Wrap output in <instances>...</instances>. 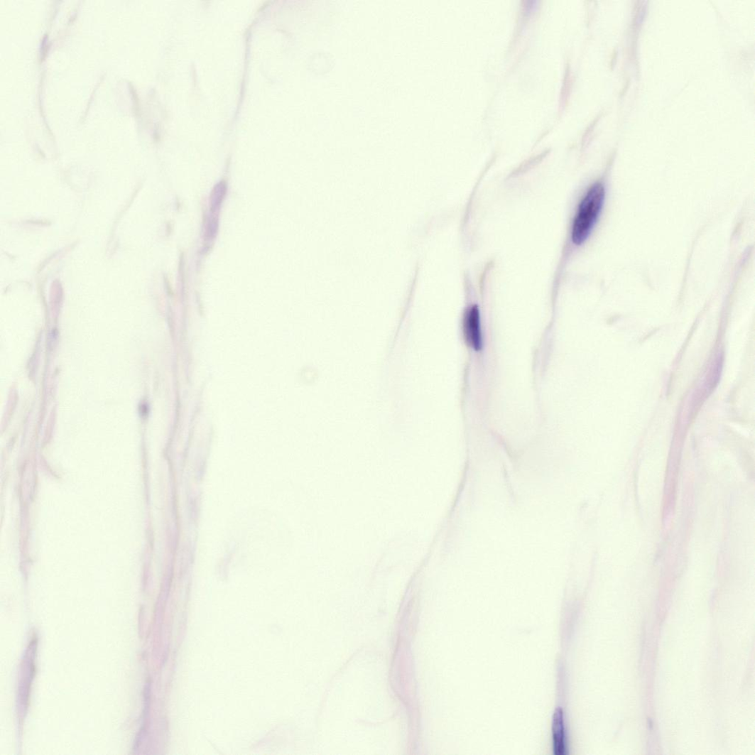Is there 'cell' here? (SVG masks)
I'll return each instance as SVG.
<instances>
[{"mask_svg": "<svg viewBox=\"0 0 755 755\" xmlns=\"http://www.w3.org/2000/svg\"><path fill=\"white\" fill-rule=\"evenodd\" d=\"M604 199V186L598 183L589 189L580 202L572 228V240L575 244H582L587 239L601 214Z\"/></svg>", "mask_w": 755, "mask_h": 755, "instance_id": "obj_1", "label": "cell"}, {"mask_svg": "<svg viewBox=\"0 0 755 755\" xmlns=\"http://www.w3.org/2000/svg\"><path fill=\"white\" fill-rule=\"evenodd\" d=\"M218 226L217 219L212 218L209 221L206 231L207 240H214L217 234Z\"/></svg>", "mask_w": 755, "mask_h": 755, "instance_id": "obj_5", "label": "cell"}, {"mask_svg": "<svg viewBox=\"0 0 755 755\" xmlns=\"http://www.w3.org/2000/svg\"><path fill=\"white\" fill-rule=\"evenodd\" d=\"M464 334L469 344L479 351L482 345L480 314L477 305L468 310L464 318Z\"/></svg>", "mask_w": 755, "mask_h": 755, "instance_id": "obj_3", "label": "cell"}, {"mask_svg": "<svg viewBox=\"0 0 755 755\" xmlns=\"http://www.w3.org/2000/svg\"><path fill=\"white\" fill-rule=\"evenodd\" d=\"M552 742L556 755L568 754L569 745L565 713L561 707L556 708L552 722Z\"/></svg>", "mask_w": 755, "mask_h": 755, "instance_id": "obj_2", "label": "cell"}, {"mask_svg": "<svg viewBox=\"0 0 755 755\" xmlns=\"http://www.w3.org/2000/svg\"><path fill=\"white\" fill-rule=\"evenodd\" d=\"M227 186L225 182H220L212 190L210 197V210L216 212L220 209L227 193Z\"/></svg>", "mask_w": 755, "mask_h": 755, "instance_id": "obj_4", "label": "cell"}]
</instances>
